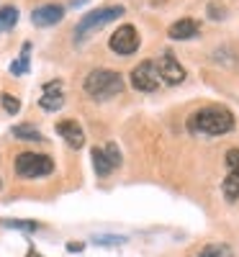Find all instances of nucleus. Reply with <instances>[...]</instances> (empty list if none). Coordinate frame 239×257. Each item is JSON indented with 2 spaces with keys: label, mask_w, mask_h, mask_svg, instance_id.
I'll use <instances>...</instances> for the list:
<instances>
[{
  "label": "nucleus",
  "mask_w": 239,
  "mask_h": 257,
  "mask_svg": "<svg viewBox=\"0 0 239 257\" xmlns=\"http://www.w3.org/2000/svg\"><path fill=\"white\" fill-rule=\"evenodd\" d=\"M16 173L26 180L52 175L54 173V160L49 155H39V152H21L16 157Z\"/></svg>",
  "instance_id": "obj_4"
},
{
  "label": "nucleus",
  "mask_w": 239,
  "mask_h": 257,
  "mask_svg": "<svg viewBox=\"0 0 239 257\" xmlns=\"http://www.w3.org/2000/svg\"><path fill=\"white\" fill-rule=\"evenodd\" d=\"M103 152H105V157H108V162L113 165V170L121 165V149L116 147V142H108L105 147H103Z\"/></svg>",
  "instance_id": "obj_20"
},
{
  "label": "nucleus",
  "mask_w": 239,
  "mask_h": 257,
  "mask_svg": "<svg viewBox=\"0 0 239 257\" xmlns=\"http://www.w3.org/2000/svg\"><path fill=\"white\" fill-rule=\"evenodd\" d=\"M124 16V6H103V8H95L90 13H85L80 21H77V26L72 31V39H75V44H82V41H88L95 31H100L103 26L108 24H113L116 18Z\"/></svg>",
  "instance_id": "obj_3"
},
{
  "label": "nucleus",
  "mask_w": 239,
  "mask_h": 257,
  "mask_svg": "<svg viewBox=\"0 0 239 257\" xmlns=\"http://www.w3.org/2000/svg\"><path fill=\"white\" fill-rule=\"evenodd\" d=\"M29 54H31V41H26V44L21 47L18 59L11 64V75H26V72H29V67H31V59H29Z\"/></svg>",
  "instance_id": "obj_15"
},
{
  "label": "nucleus",
  "mask_w": 239,
  "mask_h": 257,
  "mask_svg": "<svg viewBox=\"0 0 239 257\" xmlns=\"http://www.w3.org/2000/svg\"><path fill=\"white\" fill-rule=\"evenodd\" d=\"M6 229H18V231H36L39 224L36 221H24V219H3Z\"/></svg>",
  "instance_id": "obj_18"
},
{
  "label": "nucleus",
  "mask_w": 239,
  "mask_h": 257,
  "mask_svg": "<svg viewBox=\"0 0 239 257\" xmlns=\"http://www.w3.org/2000/svg\"><path fill=\"white\" fill-rule=\"evenodd\" d=\"M67 249H70V252H80L82 244H75V242H72V244H67Z\"/></svg>",
  "instance_id": "obj_23"
},
{
  "label": "nucleus",
  "mask_w": 239,
  "mask_h": 257,
  "mask_svg": "<svg viewBox=\"0 0 239 257\" xmlns=\"http://www.w3.org/2000/svg\"><path fill=\"white\" fill-rule=\"evenodd\" d=\"M18 24V8L16 6H3L0 8V34L11 31Z\"/></svg>",
  "instance_id": "obj_16"
},
{
  "label": "nucleus",
  "mask_w": 239,
  "mask_h": 257,
  "mask_svg": "<svg viewBox=\"0 0 239 257\" xmlns=\"http://www.w3.org/2000/svg\"><path fill=\"white\" fill-rule=\"evenodd\" d=\"M198 257H234V254H231V249L226 244H206L198 252Z\"/></svg>",
  "instance_id": "obj_17"
},
{
  "label": "nucleus",
  "mask_w": 239,
  "mask_h": 257,
  "mask_svg": "<svg viewBox=\"0 0 239 257\" xmlns=\"http://www.w3.org/2000/svg\"><path fill=\"white\" fill-rule=\"evenodd\" d=\"M139 44H142L139 31H137V26H132V24L118 26V29L111 34V39H108V47H111V52H116V54H121V57L134 54V52L139 49Z\"/></svg>",
  "instance_id": "obj_5"
},
{
  "label": "nucleus",
  "mask_w": 239,
  "mask_h": 257,
  "mask_svg": "<svg viewBox=\"0 0 239 257\" xmlns=\"http://www.w3.org/2000/svg\"><path fill=\"white\" fill-rule=\"evenodd\" d=\"M0 188H3V180H0Z\"/></svg>",
  "instance_id": "obj_25"
},
{
  "label": "nucleus",
  "mask_w": 239,
  "mask_h": 257,
  "mask_svg": "<svg viewBox=\"0 0 239 257\" xmlns=\"http://www.w3.org/2000/svg\"><path fill=\"white\" fill-rule=\"evenodd\" d=\"M62 18H64V8L59 3H47V6H39V8L31 11V24L39 26V29L57 26Z\"/></svg>",
  "instance_id": "obj_9"
},
{
  "label": "nucleus",
  "mask_w": 239,
  "mask_h": 257,
  "mask_svg": "<svg viewBox=\"0 0 239 257\" xmlns=\"http://www.w3.org/2000/svg\"><path fill=\"white\" fill-rule=\"evenodd\" d=\"M0 103H3V108H6L8 116H16L21 111V100L13 93H3V95H0Z\"/></svg>",
  "instance_id": "obj_19"
},
{
  "label": "nucleus",
  "mask_w": 239,
  "mask_h": 257,
  "mask_svg": "<svg viewBox=\"0 0 239 257\" xmlns=\"http://www.w3.org/2000/svg\"><path fill=\"white\" fill-rule=\"evenodd\" d=\"M90 160H93V170H95L98 178H108V175L113 173V165L108 162L103 147H93V149H90Z\"/></svg>",
  "instance_id": "obj_13"
},
{
  "label": "nucleus",
  "mask_w": 239,
  "mask_h": 257,
  "mask_svg": "<svg viewBox=\"0 0 239 257\" xmlns=\"http://www.w3.org/2000/svg\"><path fill=\"white\" fill-rule=\"evenodd\" d=\"M157 64V75H160V82H167V85H180L185 77H188V72H185V67L178 62V57L175 54H162L160 57V62H155Z\"/></svg>",
  "instance_id": "obj_8"
},
{
  "label": "nucleus",
  "mask_w": 239,
  "mask_h": 257,
  "mask_svg": "<svg viewBox=\"0 0 239 257\" xmlns=\"http://www.w3.org/2000/svg\"><path fill=\"white\" fill-rule=\"evenodd\" d=\"M39 105L44 108L47 113H54L64 105V93H62V80H52L44 85V93L39 98Z\"/></svg>",
  "instance_id": "obj_10"
},
{
  "label": "nucleus",
  "mask_w": 239,
  "mask_h": 257,
  "mask_svg": "<svg viewBox=\"0 0 239 257\" xmlns=\"http://www.w3.org/2000/svg\"><path fill=\"white\" fill-rule=\"evenodd\" d=\"M224 160H226V178L221 183V190L226 201H236L239 198V149L231 147L224 155Z\"/></svg>",
  "instance_id": "obj_7"
},
{
  "label": "nucleus",
  "mask_w": 239,
  "mask_h": 257,
  "mask_svg": "<svg viewBox=\"0 0 239 257\" xmlns=\"http://www.w3.org/2000/svg\"><path fill=\"white\" fill-rule=\"evenodd\" d=\"M57 134L67 142L72 149H80L85 147V132H82V126L75 121V118H67V121H59L57 123Z\"/></svg>",
  "instance_id": "obj_11"
},
{
  "label": "nucleus",
  "mask_w": 239,
  "mask_h": 257,
  "mask_svg": "<svg viewBox=\"0 0 239 257\" xmlns=\"http://www.w3.org/2000/svg\"><path fill=\"white\" fill-rule=\"evenodd\" d=\"M208 13H211V18L219 21V18H224L226 8H224V6H216V3H211V6H208Z\"/></svg>",
  "instance_id": "obj_22"
},
{
  "label": "nucleus",
  "mask_w": 239,
  "mask_h": 257,
  "mask_svg": "<svg viewBox=\"0 0 239 257\" xmlns=\"http://www.w3.org/2000/svg\"><path fill=\"white\" fill-rule=\"evenodd\" d=\"M26 257H41V254H39V252H36V249H34V247H31V249H29V252H26Z\"/></svg>",
  "instance_id": "obj_24"
},
{
  "label": "nucleus",
  "mask_w": 239,
  "mask_h": 257,
  "mask_svg": "<svg viewBox=\"0 0 239 257\" xmlns=\"http://www.w3.org/2000/svg\"><path fill=\"white\" fill-rule=\"evenodd\" d=\"M132 88L139 90V93H155L160 88V75H157V64L152 59H144L139 62L137 67L132 70Z\"/></svg>",
  "instance_id": "obj_6"
},
{
  "label": "nucleus",
  "mask_w": 239,
  "mask_h": 257,
  "mask_svg": "<svg viewBox=\"0 0 239 257\" xmlns=\"http://www.w3.org/2000/svg\"><path fill=\"white\" fill-rule=\"evenodd\" d=\"M198 34H201V26H198V21H193V18H180L167 29V36L172 41H190Z\"/></svg>",
  "instance_id": "obj_12"
},
{
  "label": "nucleus",
  "mask_w": 239,
  "mask_h": 257,
  "mask_svg": "<svg viewBox=\"0 0 239 257\" xmlns=\"http://www.w3.org/2000/svg\"><path fill=\"white\" fill-rule=\"evenodd\" d=\"M234 113L226 108V105H203V108L193 111L185 121V128L193 137H221L234 132Z\"/></svg>",
  "instance_id": "obj_1"
},
{
  "label": "nucleus",
  "mask_w": 239,
  "mask_h": 257,
  "mask_svg": "<svg viewBox=\"0 0 239 257\" xmlns=\"http://www.w3.org/2000/svg\"><path fill=\"white\" fill-rule=\"evenodd\" d=\"M82 90L93 100H111L124 93V77L113 70L98 67V70H90L88 77L82 80Z\"/></svg>",
  "instance_id": "obj_2"
},
{
  "label": "nucleus",
  "mask_w": 239,
  "mask_h": 257,
  "mask_svg": "<svg viewBox=\"0 0 239 257\" xmlns=\"http://www.w3.org/2000/svg\"><path fill=\"white\" fill-rule=\"evenodd\" d=\"M11 134H13L16 139H21V142H44V134H41L36 126H31V123H18V126H13Z\"/></svg>",
  "instance_id": "obj_14"
},
{
  "label": "nucleus",
  "mask_w": 239,
  "mask_h": 257,
  "mask_svg": "<svg viewBox=\"0 0 239 257\" xmlns=\"http://www.w3.org/2000/svg\"><path fill=\"white\" fill-rule=\"evenodd\" d=\"M93 242H95V244H103V247H108V244H124L126 239H124V237H95Z\"/></svg>",
  "instance_id": "obj_21"
}]
</instances>
